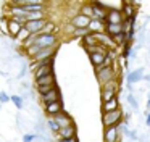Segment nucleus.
I'll return each mask as SVG.
<instances>
[{"instance_id":"a878e982","label":"nucleus","mask_w":150,"mask_h":142,"mask_svg":"<svg viewBox=\"0 0 150 142\" xmlns=\"http://www.w3.org/2000/svg\"><path fill=\"white\" fill-rule=\"evenodd\" d=\"M79 13H81L82 16H87V18H91L92 19V6H91V3H82L81 6H79Z\"/></svg>"},{"instance_id":"e433bc0d","label":"nucleus","mask_w":150,"mask_h":142,"mask_svg":"<svg viewBox=\"0 0 150 142\" xmlns=\"http://www.w3.org/2000/svg\"><path fill=\"white\" fill-rule=\"evenodd\" d=\"M145 123H147V126H150V113L149 111L145 113Z\"/></svg>"},{"instance_id":"5701e85b","label":"nucleus","mask_w":150,"mask_h":142,"mask_svg":"<svg viewBox=\"0 0 150 142\" xmlns=\"http://www.w3.org/2000/svg\"><path fill=\"white\" fill-rule=\"evenodd\" d=\"M111 42H113V45L123 47V45L127 42V37H126V34H124V32H121V34H118V36H113V37H111Z\"/></svg>"},{"instance_id":"7c9ffc66","label":"nucleus","mask_w":150,"mask_h":142,"mask_svg":"<svg viewBox=\"0 0 150 142\" xmlns=\"http://www.w3.org/2000/svg\"><path fill=\"white\" fill-rule=\"evenodd\" d=\"M10 100L15 103V107H16V108H21V107H23V99H21V95H11Z\"/></svg>"},{"instance_id":"412c9836","label":"nucleus","mask_w":150,"mask_h":142,"mask_svg":"<svg viewBox=\"0 0 150 142\" xmlns=\"http://www.w3.org/2000/svg\"><path fill=\"white\" fill-rule=\"evenodd\" d=\"M144 79V68H137L136 71H132V73L127 74V81H129L131 84L132 82H139V81Z\"/></svg>"},{"instance_id":"423d86ee","label":"nucleus","mask_w":150,"mask_h":142,"mask_svg":"<svg viewBox=\"0 0 150 142\" xmlns=\"http://www.w3.org/2000/svg\"><path fill=\"white\" fill-rule=\"evenodd\" d=\"M121 132L120 126H111V128L103 129V142H120Z\"/></svg>"},{"instance_id":"ddd939ff","label":"nucleus","mask_w":150,"mask_h":142,"mask_svg":"<svg viewBox=\"0 0 150 142\" xmlns=\"http://www.w3.org/2000/svg\"><path fill=\"white\" fill-rule=\"evenodd\" d=\"M45 23H47V18L39 19V21H28L26 24H24V28L29 31V34H40L44 26H45Z\"/></svg>"},{"instance_id":"6e6552de","label":"nucleus","mask_w":150,"mask_h":142,"mask_svg":"<svg viewBox=\"0 0 150 142\" xmlns=\"http://www.w3.org/2000/svg\"><path fill=\"white\" fill-rule=\"evenodd\" d=\"M40 100H42L44 105H45V103H50V102H58V100H62V92H60V87L55 86L52 90L42 94V95H40Z\"/></svg>"},{"instance_id":"cd10ccee","label":"nucleus","mask_w":150,"mask_h":142,"mask_svg":"<svg viewBox=\"0 0 150 142\" xmlns=\"http://www.w3.org/2000/svg\"><path fill=\"white\" fill-rule=\"evenodd\" d=\"M87 34H91V31H89L87 28H86V29H73L71 37H79V39H82L84 36H87Z\"/></svg>"},{"instance_id":"39448f33","label":"nucleus","mask_w":150,"mask_h":142,"mask_svg":"<svg viewBox=\"0 0 150 142\" xmlns=\"http://www.w3.org/2000/svg\"><path fill=\"white\" fill-rule=\"evenodd\" d=\"M34 44L40 50H44V48H53V47H58V37H57V34H39Z\"/></svg>"},{"instance_id":"7ed1b4c3","label":"nucleus","mask_w":150,"mask_h":142,"mask_svg":"<svg viewBox=\"0 0 150 142\" xmlns=\"http://www.w3.org/2000/svg\"><path fill=\"white\" fill-rule=\"evenodd\" d=\"M120 92V82L116 81H111V82H107L103 86H100V99H102V103L108 102V100L115 99L116 94Z\"/></svg>"},{"instance_id":"a211bd4d","label":"nucleus","mask_w":150,"mask_h":142,"mask_svg":"<svg viewBox=\"0 0 150 142\" xmlns=\"http://www.w3.org/2000/svg\"><path fill=\"white\" fill-rule=\"evenodd\" d=\"M21 28H23V26L21 24H18V23H15L13 19H8V23H7V34H10L11 37H16L18 36V32L21 31Z\"/></svg>"},{"instance_id":"2eb2a0df","label":"nucleus","mask_w":150,"mask_h":142,"mask_svg":"<svg viewBox=\"0 0 150 142\" xmlns=\"http://www.w3.org/2000/svg\"><path fill=\"white\" fill-rule=\"evenodd\" d=\"M105 57H107V52H94V53L89 55V60H91V63L94 68H98V66L103 65Z\"/></svg>"},{"instance_id":"0eeeda50","label":"nucleus","mask_w":150,"mask_h":142,"mask_svg":"<svg viewBox=\"0 0 150 142\" xmlns=\"http://www.w3.org/2000/svg\"><path fill=\"white\" fill-rule=\"evenodd\" d=\"M62 111H63V102L62 100H58V102H50V103H45V105H44V113H45L49 118H53V116H57Z\"/></svg>"},{"instance_id":"f704fd0d","label":"nucleus","mask_w":150,"mask_h":142,"mask_svg":"<svg viewBox=\"0 0 150 142\" xmlns=\"http://www.w3.org/2000/svg\"><path fill=\"white\" fill-rule=\"evenodd\" d=\"M127 102H129V103H131V107H132V108H134V110H136V108H137V100H136V99H134V97H132V95H127Z\"/></svg>"},{"instance_id":"473e14b6","label":"nucleus","mask_w":150,"mask_h":142,"mask_svg":"<svg viewBox=\"0 0 150 142\" xmlns=\"http://www.w3.org/2000/svg\"><path fill=\"white\" fill-rule=\"evenodd\" d=\"M8 100H10V95L5 92H0V103H7Z\"/></svg>"},{"instance_id":"c756f323","label":"nucleus","mask_w":150,"mask_h":142,"mask_svg":"<svg viewBox=\"0 0 150 142\" xmlns=\"http://www.w3.org/2000/svg\"><path fill=\"white\" fill-rule=\"evenodd\" d=\"M131 47H132V42H126V44L121 47V48H123V52H121V57H123V58H127V57H129Z\"/></svg>"},{"instance_id":"f8f14e48","label":"nucleus","mask_w":150,"mask_h":142,"mask_svg":"<svg viewBox=\"0 0 150 142\" xmlns=\"http://www.w3.org/2000/svg\"><path fill=\"white\" fill-rule=\"evenodd\" d=\"M57 136H58V139H71V137H78V128H76V124L73 123V124L66 126V128H60V131L57 132Z\"/></svg>"},{"instance_id":"393cba45","label":"nucleus","mask_w":150,"mask_h":142,"mask_svg":"<svg viewBox=\"0 0 150 142\" xmlns=\"http://www.w3.org/2000/svg\"><path fill=\"white\" fill-rule=\"evenodd\" d=\"M44 18H47L44 11H31V13L26 15L28 21H39V19H44Z\"/></svg>"},{"instance_id":"1a4fd4ad","label":"nucleus","mask_w":150,"mask_h":142,"mask_svg":"<svg viewBox=\"0 0 150 142\" xmlns=\"http://www.w3.org/2000/svg\"><path fill=\"white\" fill-rule=\"evenodd\" d=\"M89 23H91V18L82 16L81 13H76V15L71 18V21H69V26L74 28V29H86L89 26Z\"/></svg>"},{"instance_id":"f257e3e1","label":"nucleus","mask_w":150,"mask_h":142,"mask_svg":"<svg viewBox=\"0 0 150 142\" xmlns=\"http://www.w3.org/2000/svg\"><path fill=\"white\" fill-rule=\"evenodd\" d=\"M53 63H55V57H49L47 60H44V61H39V63H33L34 81L40 79V77L47 76V74L55 73V71H53Z\"/></svg>"},{"instance_id":"c9c22d12","label":"nucleus","mask_w":150,"mask_h":142,"mask_svg":"<svg viewBox=\"0 0 150 142\" xmlns=\"http://www.w3.org/2000/svg\"><path fill=\"white\" fill-rule=\"evenodd\" d=\"M57 142H79L78 137H71V139H57Z\"/></svg>"},{"instance_id":"dca6fc26","label":"nucleus","mask_w":150,"mask_h":142,"mask_svg":"<svg viewBox=\"0 0 150 142\" xmlns=\"http://www.w3.org/2000/svg\"><path fill=\"white\" fill-rule=\"evenodd\" d=\"M120 100H118V97H115V99L108 100V102L102 103V113H110V111H116V110H120Z\"/></svg>"},{"instance_id":"c85d7f7f","label":"nucleus","mask_w":150,"mask_h":142,"mask_svg":"<svg viewBox=\"0 0 150 142\" xmlns=\"http://www.w3.org/2000/svg\"><path fill=\"white\" fill-rule=\"evenodd\" d=\"M37 36H39V34H31V36H29V37H28V39H26V40H24V42H23V44H21V45H23V48H24V50H26V48H28V47H31V45H33V44H34V42H36V39H37Z\"/></svg>"},{"instance_id":"6ab92c4d","label":"nucleus","mask_w":150,"mask_h":142,"mask_svg":"<svg viewBox=\"0 0 150 142\" xmlns=\"http://www.w3.org/2000/svg\"><path fill=\"white\" fill-rule=\"evenodd\" d=\"M103 32L107 36H110V37H113V36L121 34V32H123V29H121V24H108V23H105Z\"/></svg>"},{"instance_id":"9d476101","label":"nucleus","mask_w":150,"mask_h":142,"mask_svg":"<svg viewBox=\"0 0 150 142\" xmlns=\"http://www.w3.org/2000/svg\"><path fill=\"white\" fill-rule=\"evenodd\" d=\"M124 18L121 15V10H108L105 16V23L108 24H123Z\"/></svg>"},{"instance_id":"bb28decb","label":"nucleus","mask_w":150,"mask_h":142,"mask_svg":"<svg viewBox=\"0 0 150 142\" xmlns=\"http://www.w3.org/2000/svg\"><path fill=\"white\" fill-rule=\"evenodd\" d=\"M29 36H31V34H29V31H28V29L23 26V28H21V31L18 32V36H16L15 39H16V42H20V44H23V42L26 40L28 37H29Z\"/></svg>"},{"instance_id":"20e7f679","label":"nucleus","mask_w":150,"mask_h":142,"mask_svg":"<svg viewBox=\"0 0 150 142\" xmlns=\"http://www.w3.org/2000/svg\"><path fill=\"white\" fill-rule=\"evenodd\" d=\"M124 118L123 110H116V111H110V113H102V124L105 128H111V126H120L121 121Z\"/></svg>"},{"instance_id":"2f4dec72","label":"nucleus","mask_w":150,"mask_h":142,"mask_svg":"<svg viewBox=\"0 0 150 142\" xmlns=\"http://www.w3.org/2000/svg\"><path fill=\"white\" fill-rule=\"evenodd\" d=\"M49 128H50V131H52V132H55V134L60 131V126L57 124V121H55L53 118H49Z\"/></svg>"},{"instance_id":"4468645a","label":"nucleus","mask_w":150,"mask_h":142,"mask_svg":"<svg viewBox=\"0 0 150 142\" xmlns=\"http://www.w3.org/2000/svg\"><path fill=\"white\" fill-rule=\"evenodd\" d=\"M53 119L57 121V124H58L60 128H66V126L73 124V118H71V115H69V113H66L65 110H63L62 113H58L57 116H53Z\"/></svg>"},{"instance_id":"f3484780","label":"nucleus","mask_w":150,"mask_h":142,"mask_svg":"<svg viewBox=\"0 0 150 142\" xmlns=\"http://www.w3.org/2000/svg\"><path fill=\"white\" fill-rule=\"evenodd\" d=\"M37 86H57V77H55V73L52 74H47V76L40 77V79L36 81V87Z\"/></svg>"},{"instance_id":"4c0bfd02","label":"nucleus","mask_w":150,"mask_h":142,"mask_svg":"<svg viewBox=\"0 0 150 142\" xmlns=\"http://www.w3.org/2000/svg\"><path fill=\"white\" fill-rule=\"evenodd\" d=\"M147 108H149V113H150V97H149V102H147Z\"/></svg>"},{"instance_id":"9b49d317","label":"nucleus","mask_w":150,"mask_h":142,"mask_svg":"<svg viewBox=\"0 0 150 142\" xmlns=\"http://www.w3.org/2000/svg\"><path fill=\"white\" fill-rule=\"evenodd\" d=\"M57 52H58V47H53V48H44V50H40L37 55H34V57L31 58V61H33V63H39V61H44V60H47L49 57H55Z\"/></svg>"},{"instance_id":"72a5a7b5","label":"nucleus","mask_w":150,"mask_h":142,"mask_svg":"<svg viewBox=\"0 0 150 142\" xmlns=\"http://www.w3.org/2000/svg\"><path fill=\"white\" fill-rule=\"evenodd\" d=\"M36 139V134H24L23 136V142H33Z\"/></svg>"},{"instance_id":"f03ea898","label":"nucleus","mask_w":150,"mask_h":142,"mask_svg":"<svg viewBox=\"0 0 150 142\" xmlns=\"http://www.w3.org/2000/svg\"><path fill=\"white\" fill-rule=\"evenodd\" d=\"M95 76H97L98 84L103 86L107 82L118 79V71L115 68V65H111V66H98V68H95Z\"/></svg>"},{"instance_id":"aec40b11","label":"nucleus","mask_w":150,"mask_h":142,"mask_svg":"<svg viewBox=\"0 0 150 142\" xmlns=\"http://www.w3.org/2000/svg\"><path fill=\"white\" fill-rule=\"evenodd\" d=\"M87 29L92 32V34H98V32H103L105 24H103L102 21H98V19H91V23H89Z\"/></svg>"},{"instance_id":"4be33fe9","label":"nucleus","mask_w":150,"mask_h":142,"mask_svg":"<svg viewBox=\"0 0 150 142\" xmlns=\"http://www.w3.org/2000/svg\"><path fill=\"white\" fill-rule=\"evenodd\" d=\"M57 31H58V26H57L53 21L47 19V23H45V26H44V29H42L40 34H57Z\"/></svg>"},{"instance_id":"b1692460","label":"nucleus","mask_w":150,"mask_h":142,"mask_svg":"<svg viewBox=\"0 0 150 142\" xmlns=\"http://www.w3.org/2000/svg\"><path fill=\"white\" fill-rule=\"evenodd\" d=\"M81 44H82V47H92V45H97V42H95V37H94V34H87V36H84V37L81 39Z\"/></svg>"},{"instance_id":"58836bf2","label":"nucleus","mask_w":150,"mask_h":142,"mask_svg":"<svg viewBox=\"0 0 150 142\" xmlns=\"http://www.w3.org/2000/svg\"><path fill=\"white\" fill-rule=\"evenodd\" d=\"M0 18H2V15H0Z\"/></svg>"}]
</instances>
